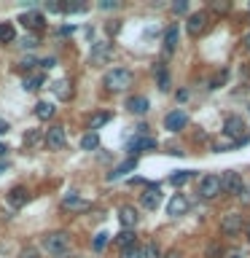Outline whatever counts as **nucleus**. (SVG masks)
Listing matches in <instances>:
<instances>
[{
  "label": "nucleus",
  "instance_id": "obj_1",
  "mask_svg": "<svg viewBox=\"0 0 250 258\" xmlns=\"http://www.w3.org/2000/svg\"><path fill=\"white\" fill-rule=\"evenodd\" d=\"M43 250L46 253H51V255H68V250H70V234L68 231H48L43 239Z\"/></svg>",
  "mask_w": 250,
  "mask_h": 258
},
{
  "label": "nucleus",
  "instance_id": "obj_2",
  "mask_svg": "<svg viewBox=\"0 0 250 258\" xmlns=\"http://www.w3.org/2000/svg\"><path fill=\"white\" fill-rule=\"evenodd\" d=\"M132 70H127V68H113L110 73H105V89H110V92H124V89L132 86Z\"/></svg>",
  "mask_w": 250,
  "mask_h": 258
},
{
  "label": "nucleus",
  "instance_id": "obj_3",
  "mask_svg": "<svg viewBox=\"0 0 250 258\" xmlns=\"http://www.w3.org/2000/svg\"><path fill=\"white\" fill-rule=\"evenodd\" d=\"M218 194H221V177L218 175H205L202 177L199 180V197L210 202V199H215Z\"/></svg>",
  "mask_w": 250,
  "mask_h": 258
},
{
  "label": "nucleus",
  "instance_id": "obj_4",
  "mask_svg": "<svg viewBox=\"0 0 250 258\" xmlns=\"http://www.w3.org/2000/svg\"><path fill=\"white\" fill-rule=\"evenodd\" d=\"M221 191H226V194H239L245 191V183H242V175L239 172H234V169H229V172H223V177H221Z\"/></svg>",
  "mask_w": 250,
  "mask_h": 258
},
{
  "label": "nucleus",
  "instance_id": "obj_5",
  "mask_svg": "<svg viewBox=\"0 0 250 258\" xmlns=\"http://www.w3.org/2000/svg\"><path fill=\"white\" fill-rule=\"evenodd\" d=\"M185 124H189V113L183 108H175L164 116V129H169V132H180V129H185Z\"/></svg>",
  "mask_w": 250,
  "mask_h": 258
},
{
  "label": "nucleus",
  "instance_id": "obj_6",
  "mask_svg": "<svg viewBox=\"0 0 250 258\" xmlns=\"http://www.w3.org/2000/svg\"><path fill=\"white\" fill-rule=\"evenodd\" d=\"M43 143L48 145L51 151H59V148H65V143H68V137H65V126H48L46 129V135H43Z\"/></svg>",
  "mask_w": 250,
  "mask_h": 258
},
{
  "label": "nucleus",
  "instance_id": "obj_7",
  "mask_svg": "<svg viewBox=\"0 0 250 258\" xmlns=\"http://www.w3.org/2000/svg\"><path fill=\"white\" fill-rule=\"evenodd\" d=\"M223 135L239 143L242 135H245V121H242L239 116H226V121H223Z\"/></svg>",
  "mask_w": 250,
  "mask_h": 258
},
{
  "label": "nucleus",
  "instance_id": "obj_8",
  "mask_svg": "<svg viewBox=\"0 0 250 258\" xmlns=\"http://www.w3.org/2000/svg\"><path fill=\"white\" fill-rule=\"evenodd\" d=\"M113 56V46L108 43V40H97V43L92 46V62L94 64H105Z\"/></svg>",
  "mask_w": 250,
  "mask_h": 258
},
{
  "label": "nucleus",
  "instance_id": "obj_9",
  "mask_svg": "<svg viewBox=\"0 0 250 258\" xmlns=\"http://www.w3.org/2000/svg\"><path fill=\"white\" fill-rule=\"evenodd\" d=\"M153 148H156V140H153V137H148V135H137V137H132V140L127 143V151H129V153L153 151Z\"/></svg>",
  "mask_w": 250,
  "mask_h": 258
},
{
  "label": "nucleus",
  "instance_id": "obj_10",
  "mask_svg": "<svg viewBox=\"0 0 250 258\" xmlns=\"http://www.w3.org/2000/svg\"><path fill=\"white\" fill-rule=\"evenodd\" d=\"M183 213H189V199H185L183 194H175V197L167 202V215L177 218V215H183Z\"/></svg>",
  "mask_w": 250,
  "mask_h": 258
},
{
  "label": "nucleus",
  "instance_id": "obj_11",
  "mask_svg": "<svg viewBox=\"0 0 250 258\" xmlns=\"http://www.w3.org/2000/svg\"><path fill=\"white\" fill-rule=\"evenodd\" d=\"M140 202H143V207H145V210H156V207H159V202H161V191H159V185H148V188L143 191Z\"/></svg>",
  "mask_w": 250,
  "mask_h": 258
},
{
  "label": "nucleus",
  "instance_id": "obj_12",
  "mask_svg": "<svg viewBox=\"0 0 250 258\" xmlns=\"http://www.w3.org/2000/svg\"><path fill=\"white\" fill-rule=\"evenodd\" d=\"M185 27H189V35L197 38L199 32H205V27H207V14H205V11L191 14V16H189V24H185Z\"/></svg>",
  "mask_w": 250,
  "mask_h": 258
},
{
  "label": "nucleus",
  "instance_id": "obj_13",
  "mask_svg": "<svg viewBox=\"0 0 250 258\" xmlns=\"http://www.w3.org/2000/svg\"><path fill=\"white\" fill-rule=\"evenodd\" d=\"M221 231L223 234H237V231H242V215L239 213H229L221 221Z\"/></svg>",
  "mask_w": 250,
  "mask_h": 258
},
{
  "label": "nucleus",
  "instance_id": "obj_14",
  "mask_svg": "<svg viewBox=\"0 0 250 258\" xmlns=\"http://www.w3.org/2000/svg\"><path fill=\"white\" fill-rule=\"evenodd\" d=\"M24 202H27V188H24V185H14V188L8 191V205H11V207H22Z\"/></svg>",
  "mask_w": 250,
  "mask_h": 258
},
{
  "label": "nucleus",
  "instance_id": "obj_15",
  "mask_svg": "<svg viewBox=\"0 0 250 258\" xmlns=\"http://www.w3.org/2000/svg\"><path fill=\"white\" fill-rule=\"evenodd\" d=\"M177 40H180V32H177V24H172V27H167V32H164V51L167 54L175 51Z\"/></svg>",
  "mask_w": 250,
  "mask_h": 258
},
{
  "label": "nucleus",
  "instance_id": "obj_16",
  "mask_svg": "<svg viewBox=\"0 0 250 258\" xmlns=\"http://www.w3.org/2000/svg\"><path fill=\"white\" fill-rule=\"evenodd\" d=\"M127 108H129V113L143 116V113H148V100H145V97H129Z\"/></svg>",
  "mask_w": 250,
  "mask_h": 258
},
{
  "label": "nucleus",
  "instance_id": "obj_17",
  "mask_svg": "<svg viewBox=\"0 0 250 258\" xmlns=\"http://www.w3.org/2000/svg\"><path fill=\"white\" fill-rule=\"evenodd\" d=\"M24 92H38L40 86H43V76L40 73H30V76H24Z\"/></svg>",
  "mask_w": 250,
  "mask_h": 258
},
{
  "label": "nucleus",
  "instance_id": "obj_18",
  "mask_svg": "<svg viewBox=\"0 0 250 258\" xmlns=\"http://www.w3.org/2000/svg\"><path fill=\"white\" fill-rule=\"evenodd\" d=\"M137 167V159H129V161H124V164H118L113 172L108 175V180H116V177H124L127 172H132V169Z\"/></svg>",
  "mask_w": 250,
  "mask_h": 258
},
{
  "label": "nucleus",
  "instance_id": "obj_19",
  "mask_svg": "<svg viewBox=\"0 0 250 258\" xmlns=\"http://www.w3.org/2000/svg\"><path fill=\"white\" fill-rule=\"evenodd\" d=\"M118 218H121V223H124V229H132V226L137 223V210L127 205V207H121V215Z\"/></svg>",
  "mask_w": 250,
  "mask_h": 258
},
{
  "label": "nucleus",
  "instance_id": "obj_20",
  "mask_svg": "<svg viewBox=\"0 0 250 258\" xmlns=\"http://www.w3.org/2000/svg\"><path fill=\"white\" fill-rule=\"evenodd\" d=\"M51 116H54V105H51V102H46V100H40V102L35 105V118L48 121Z\"/></svg>",
  "mask_w": 250,
  "mask_h": 258
},
{
  "label": "nucleus",
  "instance_id": "obj_21",
  "mask_svg": "<svg viewBox=\"0 0 250 258\" xmlns=\"http://www.w3.org/2000/svg\"><path fill=\"white\" fill-rule=\"evenodd\" d=\"M62 207H65V210H86L89 205L78 197V194H70V197H65V199H62Z\"/></svg>",
  "mask_w": 250,
  "mask_h": 258
},
{
  "label": "nucleus",
  "instance_id": "obj_22",
  "mask_svg": "<svg viewBox=\"0 0 250 258\" xmlns=\"http://www.w3.org/2000/svg\"><path fill=\"white\" fill-rule=\"evenodd\" d=\"M81 148L84 151H97L100 148V137H97V132H86L84 137H81Z\"/></svg>",
  "mask_w": 250,
  "mask_h": 258
},
{
  "label": "nucleus",
  "instance_id": "obj_23",
  "mask_svg": "<svg viewBox=\"0 0 250 258\" xmlns=\"http://www.w3.org/2000/svg\"><path fill=\"white\" fill-rule=\"evenodd\" d=\"M19 22H22L27 30H35V27H40V24H43V16H40V14H22Z\"/></svg>",
  "mask_w": 250,
  "mask_h": 258
},
{
  "label": "nucleus",
  "instance_id": "obj_24",
  "mask_svg": "<svg viewBox=\"0 0 250 258\" xmlns=\"http://www.w3.org/2000/svg\"><path fill=\"white\" fill-rule=\"evenodd\" d=\"M116 245L124 250V247H129V245H135V231L132 229H124V231H118L116 234Z\"/></svg>",
  "mask_w": 250,
  "mask_h": 258
},
{
  "label": "nucleus",
  "instance_id": "obj_25",
  "mask_svg": "<svg viewBox=\"0 0 250 258\" xmlns=\"http://www.w3.org/2000/svg\"><path fill=\"white\" fill-rule=\"evenodd\" d=\"M16 38V30L11 22H3L0 24V43H11V40Z\"/></svg>",
  "mask_w": 250,
  "mask_h": 258
},
{
  "label": "nucleus",
  "instance_id": "obj_26",
  "mask_svg": "<svg viewBox=\"0 0 250 258\" xmlns=\"http://www.w3.org/2000/svg\"><path fill=\"white\" fill-rule=\"evenodd\" d=\"M191 177H194V172H189V169H183V172H175L172 177H169V183H172V185H185V183L191 180Z\"/></svg>",
  "mask_w": 250,
  "mask_h": 258
},
{
  "label": "nucleus",
  "instance_id": "obj_27",
  "mask_svg": "<svg viewBox=\"0 0 250 258\" xmlns=\"http://www.w3.org/2000/svg\"><path fill=\"white\" fill-rule=\"evenodd\" d=\"M108 121H110V113H97V116H92V121H89V129L94 132V129H100L102 124H108Z\"/></svg>",
  "mask_w": 250,
  "mask_h": 258
},
{
  "label": "nucleus",
  "instance_id": "obj_28",
  "mask_svg": "<svg viewBox=\"0 0 250 258\" xmlns=\"http://www.w3.org/2000/svg\"><path fill=\"white\" fill-rule=\"evenodd\" d=\"M51 89H54L56 97H62V100H68V97H70V89H68V84H65V81H54Z\"/></svg>",
  "mask_w": 250,
  "mask_h": 258
},
{
  "label": "nucleus",
  "instance_id": "obj_29",
  "mask_svg": "<svg viewBox=\"0 0 250 258\" xmlns=\"http://www.w3.org/2000/svg\"><path fill=\"white\" fill-rule=\"evenodd\" d=\"M234 145H237V140H231V137H218L215 140V151H229V148H234Z\"/></svg>",
  "mask_w": 250,
  "mask_h": 258
},
{
  "label": "nucleus",
  "instance_id": "obj_30",
  "mask_svg": "<svg viewBox=\"0 0 250 258\" xmlns=\"http://www.w3.org/2000/svg\"><path fill=\"white\" fill-rule=\"evenodd\" d=\"M156 76H159V89H161V92H167V89H169V76H167V70L159 68Z\"/></svg>",
  "mask_w": 250,
  "mask_h": 258
},
{
  "label": "nucleus",
  "instance_id": "obj_31",
  "mask_svg": "<svg viewBox=\"0 0 250 258\" xmlns=\"http://www.w3.org/2000/svg\"><path fill=\"white\" fill-rule=\"evenodd\" d=\"M121 258H143V253H140V247H137V245H129V247L121 250Z\"/></svg>",
  "mask_w": 250,
  "mask_h": 258
},
{
  "label": "nucleus",
  "instance_id": "obj_32",
  "mask_svg": "<svg viewBox=\"0 0 250 258\" xmlns=\"http://www.w3.org/2000/svg\"><path fill=\"white\" fill-rule=\"evenodd\" d=\"M140 253H143V258H161V253H159V247L153 245V242H151V245H145V247L140 250Z\"/></svg>",
  "mask_w": 250,
  "mask_h": 258
},
{
  "label": "nucleus",
  "instance_id": "obj_33",
  "mask_svg": "<svg viewBox=\"0 0 250 258\" xmlns=\"http://www.w3.org/2000/svg\"><path fill=\"white\" fill-rule=\"evenodd\" d=\"M105 245H108V234H105V231H100V234L94 237V250L100 253V250H102Z\"/></svg>",
  "mask_w": 250,
  "mask_h": 258
},
{
  "label": "nucleus",
  "instance_id": "obj_34",
  "mask_svg": "<svg viewBox=\"0 0 250 258\" xmlns=\"http://www.w3.org/2000/svg\"><path fill=\"white\" fill-rule=\"evenodd\" d=\"M19 258H40V253H38L35 247H24L22 253H19Z\"/></svg>",
  "mask_w": 250,
  "mask_h": 258
},
{
  "label": "nucleus",
  "instance_id": "obj_35",
  "mask_svg": "<svg viewBox=\"0 0 250 258\" xmlns=\"http://www.w3.org/2000/svg\"><path fill=\"white\" fill-rule=\"evenodd\" d=\"M38 64H40L43 70H48V68H54V64H56V56H46V59H40Z\"/></svg>",
  "mask_w": 250,
  "mask_h": 258
},
{
  "label": "nucleus",
  "instance_id": "obj_36",
  "mask_svg": "<svg viewBox=\"0 0 250 258\" xmlns=\"http://www.w3.org/2000/svg\"><path fill=\"white\" fill-rule=\"evenodd\" d=\"M24 48H35L38 46V38L35 35H24V43H22Z\"/></svg>",
  "mask_w": 250,
  "mask_h": 258
},
{
  "label": "nucleus",
  "instance_id": "obj_37",
  "mask_svg": "<svg viewBox=\"0 0 250 258\" xmlns=\"http://www.w3.org/2000/svg\"><path fill=\"white\" fill-rule=\"evenodd\" d=\"M38 140H40L38 132H27V135H24V143H27V145H35Z\"/></svg>",
  "mask_w": 250,
  "mask_h": 258
},
{
  "label": "nucleus",
  "instance_id": "obj_38",
  "mask_svg": "<svg viewBox=\"0 0 250 258\" xmlns=\"http://www.w3.org/2000/svg\"><path fill=\"white\" fill-rule=\"evenodd\" d=\"M172 11H175V14H185V11H189V3H175Z\"/></svg>",
  "mask_w": 250,
  "mask_h": 258
},
{
  "label": "nucleus",
  "instance_id": "obj_39",
  "mask_svg": "<svg viewBox=\"0 0 250 258\" xmlns=\"http://www.w3.org/2000/svg\"><path fill=\"white\" fill-rule=\"evenodd\" d=\"M35 64H38V62L32 59V56H24V59H22V68H27V70H30V68H35Z\"/></svg>",
  "mask_w": 250,
  "mask_h": 258
},
{
  "label": "nucleus",
  "instance_id": "obj_40",
  "mask_svg": "<svg viewBox=\"0 0 250 258\" xmlns=\"http://www.w3.org/2000/svg\"><path fill=\"white\" fill-rule=\"evenodd\" d=\"M8 129H11V126H8V121L0 118V135H8Z\"/></svg>",
  "mask_w": 250,
  "mask_h": 258
},
{
  "label": "nucleus",
  "instance_id": "obj_41",
  "mask_svg": "<svg viewBox=\"0 0 250 258\" xmlns=\"http://www.w3.org/2000/svg\"><path fill=\"white\" fill-rule=\"evenodd\" d=\"M213 8H215V11H229V3H215Z\"/></svg>",
  "mask_w": 250,
  "mask_h": 258
},
{
  "label": "nucleus",
  "instance_id": "obj_42",
  "mask_svg": "<svg viewBox=\"0 0 250 258\" xmlns=\"http://www.w3.org/2000/svg\"><path fill=\"white\" fill-rule=\"evenodd\" d=\"M100 6H102V8H105V11H110V8H116V6H118V3H110V0H105V3H100Z\"/></svg>",
  "mask_w": 250,
  "mask_h": 258
},
{
  "label": "nucleus",
  "instance_id": "obj_43",
  "mask_svg": "<svg viewBox=\"0 0 250 258\" xmlns=\"http://www.w3.org/2000/svg\"><path fill=\"white\" fill-rule=\"evenodd\" d=\"M226 258H242V253H239V250H229V253H226Z\"/></svg>",
  "mask_w": 250,
  "mask_h": 258
},
{
  "label": "nucleus",
  "instance_id": "obj_44",
  "mask_svg": "<svg viewBox=\"0 0 250 258\" xmlns=\"http://www.w3.org/2000/svg\"><path fill=\"white\" fill-rule=\"evenodd\" d=\"M242 43H245V48L250 51V32H245V38H242Z\"/></svg>",
  "mask_w": 250,
  "mask_h": 258
},
{
  "label": "nucleus",
  "instance_id": "obj_45",
  "mask_svg": "<svg viewBox=\"0 0 250 258\" xmlns=\"http://www.w3.org/2000/svg\"><path fill=\"white\" fill-rule=\"evenodd\" d=\"M161 258H180V253H177V250H172V253H167V255H161Z\"/></svg>",
  "mask_w": 250,
  "mask_h": 258
},
{
  "label": "nucleus",
  "instance_id": "obj_46",
  "mask_svg": "<svg viewBox=\"0 0 250 258\" xmlns=\"http://www.w3.org/2000/svg\"><path fill=\"white\" fill-rule=\"evenodd\" d=\"M247 242H250V226H247Z\"/></svg>",
  "mask_w": 250,
  "mask_h": 258
},
{
  "label": "nucleus",
  "instance_id": "obj_47",
  "mask_svg": "<svg viewBox=\"0 0 250 258\" xmlns=\"http://www.w3.org/2000/svg\"><path fill=\"white\" fill-rule=\"evenodd\" d=\"M0 172H6V167H3V164H0Z\"/></svg>",
  "mask_w": 250,
  "mask_h": 258
}]
</instances>
